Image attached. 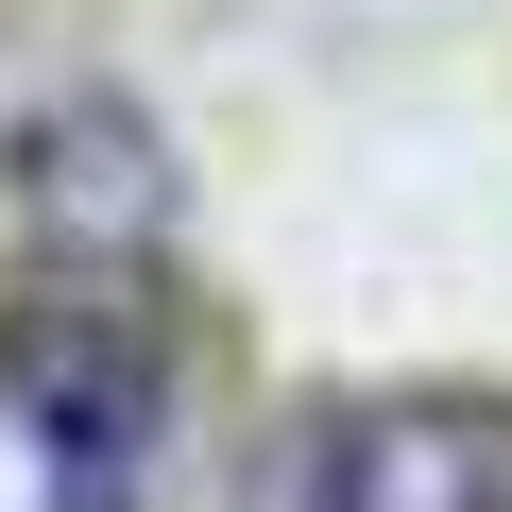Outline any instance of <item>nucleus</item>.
<instances>
[{
  "label": "nucleus",
  "instance_id": "nucleus-1",
  "mask_svg": "<svg viewBox=\"0 0 512 512\" xmlns=\"http://www.w3.org/2000/svg\"><path fill=\"white\" fill-rule=\"evenodd\" d=\"M444 410H393V427H308V512H512V461L461 427V444H427Z\"/></svg>",
  "mask_w": 512,
  "mask_h": 512
}]
</instances>
